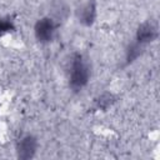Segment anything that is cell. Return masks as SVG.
<instances>
[{
  "mask_svg": "<svg viewBox=\"0 0 160 160\" xmlns=\"http://www.w3.org/2000/svg\"><path fill=\"white\" fill-rule=\"evenodd\" d=\"M92 62L82 51H74L66 64V82L72 94H80L91 81Z\"/></svg>",
  "mask_w": 160,
  "mask_h": 160,
  "instance_id": "cell-1",
  "label": "cell"
},
{
  "mask_svg": "<svg viewBox=\"0 0 160 160\" xmlns=\"http://www.w3.org/2000/svg\"><path fill=\"white\" fill-rule=\"evenodd\" d=\"M61 25L58 24L51 16L48 14L38 18L32 26V34L36 42L40 45H50L52 44L59 35Z\"/></svg>",
  "mask_w": 160,
  "mask_h": 160,
  "instance_id": "cell-2",
  "label": "cell"
},
{
  "mask_svg": "<svg viewBox=\"0 0 160 160\" xmlns=\"http://www.w3.org/2000/svg\"><path fill=\"white\" fill-rule=\"evenodd\" d=\"M72 15L76 22L82 28L94 26L99 15L98 0H79L72 9Z\"/></svg>",
  "mask_w": 160,
  "mask_h": 160,
  "instance_id": "cell-3",
  "label": "cell"
},
{
  "mask_svg": "<svg viewBox=\"0 0 160 160\" xmlns=\"http://www.w3.org/2000/svg\"><path fill=\"white\" fill-rule=\"evenodd\" d=\"M158 38H159V22L155 18H149L141 21L136 26L132 36L135 41H138L145 48L154 44L158 40Z\"/></svg>",
  "mask_w": 160,
  "mask_h": 160,
  "instance_id": "cell-4",
  "label": "cell"
},
{
  "mask_svg": "<svg viewBox=\"0 0 160 160\" xmlns=\"http://www.w3.org/2000/svg\"><path fill=\"white\" fill-rule=\"evenodd\" d=\"M39 150V139L31 132L21 135L15 142V155L20 160L34 159Z\"/></svg>",
  "mask_w": 160,
  "mask_h": 160,
  "instance_id": "cell-5",
  "label": "cell"
},
{
  "mask_svg": "<svg viewBox=\"0 0 160 160\" xmlns=\"http://www.w3.org/2000/svg\"><path fill=\"white\" fill-rule=\"evenodd\" d=\"M146 48L142 46L141 44H139L138 41H135L134 39H131L125 49H124V54H122V59H121V65L120 68L121 69H126L131 65H134L145 52Z\"/></svg>",
  "mask_w": 160,
  "mask_h": 160,
  "instance_id": "cell-6",
  "label": "cell"
},
{
  "mask_svg": "<svg viewBox=\"0 0 160 160\" xmlns=\"http://www.w3.org/2000/svg\"><path fill=\"white\" fill-rule=\"evenodd\" d=\"M48 15L62 26V24H65L72 15V9L65 0H54L49 8Z\"/></svg>",
  "mask_w": 160,
  "mask_h": 160,
  "instance_id": "cell-7",
  "label": "cell"
},
{
  "mask_svg": "<svg viewBox=\"0 0 160 160\" xmlns=\"http://www.w3.org/2000/svg\"><path fill=\"white\" fill-rule=\"evenodd\" d=\"M118 98L114 92L111 91H102L101 94L96 95L92 100V104H91V109L92 111H108L115 102H116Z\"/></svg>",
  "mask_w": 160,
  "mask_h": 160,
  "instance_id": "cell-8",
  "label": "cell"
},
{
  "mask_svg": "<svg viewBox=\"0 0 160 160\" xmlns=\"http://www.w3.org/2000/svg\"><path fill=\"white\" fill-rule=\"evenodd\" d=\"M16 30H18L16 19L12 15H9V14L0 15V38L11 35L16 32Z\"/></svg>",
  "mask_w": 160,
  "mask_h": 160,
  "instance_id": "cell-9",
  "label": "cell"
}]
</instances>
